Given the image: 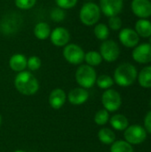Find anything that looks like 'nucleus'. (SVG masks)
Masks as SVG:
<instances>
[{
	"instance_id": "obj_13",
	"label": "nucleus",
	"mask_w": 151,
	"mask_h": 152,
	"mask_svg": "<svg viewBox=\"0 0 151 152\" xmlns=\"http://www.w3.org/2000/svg\"><path fill=\"white\" fill-rule=\"evenodd\" d=\"M133 12L141 19H146L151 16V2L150 0H133Z\"/></svg>"
},
{
	"instance_id": "obj_23",
	"label": "nucleus",
	"mask_w": 151,
	"mask_h": 152,
	"mask_svg": "<svg viewBox=\"0 0 151 152\" xmlns=\"http://www.w3.org/2000/svg\"><path fill=\"white\" fill-rule=\"evenodd\" d=\"M85 61L87 65L91 67H95L99 66L102 62V57L99 52L89 51L85 54Z\"/></svg>"
},
{
	"instance_id": "obj_9",
	"label": "nucleus",
	"mask_w": 151,
	"mask_h": 152,
	"mask_svg": "<svg viewBox=\"0 0 151 152\" xmlns=\"http://www.w3.org/2000/svg\"><path fill=\"white\" fill-rule=\"evenodd\" d=\"M100 53L102 60L108 62L117 61L120 55V49L118 45L113 40H105L100 47Z\"/></svg>"
},
{
	"instance_id": "obj_19",
	"label": "nucleus",
	"mask_w": 151,
	"mask_h": 152,
	"mask_svg": "<svg viewBox=\"0 0 151 152\" xmlns=\"http://www.w3.org/2000/svg\"><path fill=\"white\" fill-rule=\"evenodd\" d=\"M135 31L139 37L144 38L151 37V21L146 19H140L135 23Z\"/></svg>"
},
{
	"instance_id": "obj_8",
	"label": "nucleus",
	"mask_w": 151,
	"mask_h": 152,
	"mask_svg": "<svg viewBox=\"0 0 151 152\" xmlns=\"http://www.w3.org/2000/svg\"><path fill=\"white\" fill-rule=\"evenodd\" d=\"M64 59L70 64L79 65L85 61V52L79 45L76 44H69L65 45L62 52Z\"/></svg>"
},
{
	"instance_id": "obj_25",
	"label": "nucleus",
	"mask_w": 151,
	"mask_h": 152,
	"mask_svg": "<svg viewBox=\"0 0 151 152\" xmlns=\"http://www.w3.org/2000/svg\"><path fill=\"white\" fill-rule=\"evenodd\" d=\"M114 79L109 76V75H106V74H102L99 77H97V79H96V85L99 88L101 89H103V90H107V89H109L111 86H113L114 85Z\"/></svg>"
},
{
	"instance_id": "obj_26",
	"label": "nucleus",
	"mask_w": 151,
	"mask_h": 152,
	"mask_svg": "<svg viewBox=\"0 0 151 152\" xmlns=\"http://www.w3.org/2000/svg\"><path fill=\"white\" fill-rule=\"evenodd\" d=\"M93 33L98 39L105 41V40H107V38L109 36V29L106 24L99 23L94 27Z\"/></svg>"
},
{
	"instance_id": "obj_11",
	"label": "nucleus",
	"mask_w": 151,
	"mask_h": 152,
	"mask_svg": "<svg viewBox=\"0 0 151 152\" xmlns=\"http://www.w3.org/2000/svg\"><path fill=\"white\" fill-rule=\"evenodd\" d=\"M133 59L141 64H146L151 61V45L150 43L136 45L132 53Z\"/></svg>"
},
{
	"instance_id": "obj_17",
	"label": "nucleus",
	"mask_w": 151,
	"mask_h": 152,
	"mask_svg": "<svg viewBox=\"0 0 151 152\" xmlns=\"http://www.w3.org/2000/svg\"><path fill=\"white\" fill-rule=\"evenodd\" d=\"M27 61L28 59L24 54L21 53H15L12 55L9 60V66L12 70L14 72H21L24 71L27 68Z\"/></svg>"
},
{
	"instance_id": "obj_14",
	"label": "nucleus",
	"mask_w": 151,
	"mask_h": 152,
	"mask_svg": "<svg viewBox=\"0 0 151 152\" xmlns=\"http://www.w3.org/2000/svg\"><path fill=\"white\" fill-rule=\"evenodd\" d=\"M51 42L55 46H65L68 45L70 39V35L68 29H66L63 27H58L55 28L50 35Z\"/></svg>"
},
{
	"instance_id": "obj_6",
	"label": "nucleus",
	"mask_w": 151,
	"mask_h": 152,
	"mask_svg": "<svg viewBox=\"0 0 151 152\" xmlns=\"http://www.w3.org/2000/svg\"><path fill=\"white\" fill-rule=\"evenodd\" d=\"M124 138L131 145H138L146 140L147 131L140 125H131L124 131Z\"/></svg>"
},
{
	"instance_id": "obj_22",
	"label": "nucleus",
	"mask_w": 151,
	"mask_h": 152,
	"mask_svg": "<svg viewBox=\"0 0 151 152\" xmlns=\"http://www.w3.org/2000/svg\"><path fill=\"white\" fill-rule=\"evenodd\" d=\"M139 85L143 88H151V66L144 67L138 74Z\"/></svg>"
},
{
	"instance_id": "obj_28",
	"label": "nucleus",
	"mask_w": 151,
	"mask_h": 152,
	"mask_svg": "<svg viewBox=\"0 0 151 152\" xmlns=\"http://www.w3.org/2000/svg\"><path fill=\"white\" fill-rule=\"evenodd\" d=\"M42 65V61L39 57L33 55L29 57L27 61V68L31 71H36L40 69Z\"/></svg>"
},
{
	"instance_id": "obj_32",
	"label": "nucleus",
	"mask_w": 151,
	"mask_h": 152,
	"mask_svg": "<svg viewBox=\"0 0 151 152\" xmlns=\"http://www.w3.org/2000/svg\"><path fill=\"white\" fill-rule=\"evenodd\" d=\"M122 27V20L118 16H112L109 17V28L112 30H118Z\"/></svg>"
},
{
	"instance_id": "obj_38",
	"label": "nucleus",
	"mask_w": 151,
	"mask_h": 152,
	"mask_svg": "<svg viewBox=\"0 0 151 152\" xmlns=\"http://www.w3.org/2000/svg\"><path fill=\"white\" fill-rule=\"evenodd\" d=\"M88 1H91V0H88Z\"/></svg>"
},
{
	"instance_id": "obj_5",
	"label": "nucleus",
	"mask_w": 151,
	"mask_h": 152,
	"mask_svg": "<svg viewBox=\"0 0 151 152\" xmlns=\"http://www.w3.org/2000/svg\"><path fill=\"white\" fill-rule=\"evenodd\" d=\"M101 103L103 108L109 112H115L119 110L122 105V98L120 94L115 89H107L101 95Z\"/></svg>"
},
{
	"instance_id": "obj_4",
	"label": "nucleus",
	"mask_w": 151,
	"mask_h": 152,
	"mask_svg": "<svg viewBox=\"0 0 151 152\" xmlns=\"http://www.w3.org/2000/svg\"><path fill=\"white\" fill-rule=\"evenodd\" d=\"M101 17L100 6L95 3L88 2L85 4L79 12V18L83 24L86 26H93L98 22Z\"/></svg>"
},
{
	"instance_id": "obj_24",
	"label": "nucleus",
	"mask_w": 151,
	"mask_h": 152,
	"mask_svg": "<svg viewBox=\"0 0 151 152\" xmlns=\"http://www.w3.org/2000/svg\"><path fill=\"white\" fill-rule=\"evenodd\" d=\"M110 152H134L133 145L125 140L115 141L110 146Z\"/></svg>"
},
{
	"instance_id": "obj_10",
	"label": "nucleus",
	"mask_w": 151,
	"mask_h": 152,
	"mask_svg": "<svg viewBox=\"0 0 151 152\" xmlns=\"http://www.w3.org/2000/svg\"><path fill=\"white\" fill-rule=\"evenodd\" d=\"M124 0H100V9L106 16H117L121 12Z\"/></svg>"
},
{
	"instance_id": "obj_34",
	"label": "nucleus",
	"mask_w": 151,
	"mask_h": 152,
	"mask_svg": "<svg viewBox=\"0 0 151 152\" xmlns=\"http://www.w3.org/2000/svg\"><path fill=\"white\" fill-rule=\"evenodd\" d=\"M13 152H26L25 151H22V150H17V151H14Z\"/></svg>"
},
{
	"instance_id": "obj_35",
	"label": "nucleus",
	"mask_w": 151,
	"mask_h": 152,
	"mask_svg": "<svg viewBox=\"0 0 151 152\" xmlns=\"http://www.w3.org/2000/svg\"><path fill=\"white\" fill-rule=\"evenodd\" d=\"M1 124H2V116L0 114V126H1Z\"/></svg>"
},
{
	"instance_id": "obj_3",
	"label": "nucleus",
	"mask_w": 151,
	"mask_h": 152,
	"mask_svg": "<svg viewBox=\"0 0 151 152\" xmlns=\"http://www.w3.org/2000/svg\"><path fill=\"white\" fill-rule=\"evenodd\" d=\"M76 81L80 87L85 89L92 88L97 79V73L93 67L87 64L80 65L76 71Z\"/></svg>"
},
{
	"instance_id": "obj_20",
	"label": "nucleus",
	"mask_w": 151,
	"mask_h": 152,
	"mask_svg": "<svg viewBox=\"0 0 151 152\" xmlns=\"http://www.w3.org/2000/svg\"><path fill=\"white\" fill-rule=\"evenodd\" d=\"M98 139L99 141L106 145H111L116 141V134L115 132L108 127H103L98 132Z\"/></svg>"
},
{
	"instance_id": "obj_27",
	"label": "nucleus",
	"mask_w": 151,
	"mask_h": 152,
	"mask_svg": "<svg viewBox=\"0 0 151 152\" xmlns=\"http://www.w3.org/2000/svg\"><path fill=\"white\" fill-rule=\"evenodd\" d=\"M93 120L98 126H105L109 121V112L105 109L99 110L95 113Z\"/></svg>"
},
{
	"instance_id": "obj_36",
	"label": "nucleus",
	"mask_w": 151,
	"mask_h": 152,
	"mask_svg": "<svg viewBox=\"0 0 151 152\" xmlns=\"http://www.w3.org/2000/svg\"><path fill=\"white\" fill-rule=\"evenodd\" d=\"M150 45H151V37H150Z\"/></svg>"
},
{
	"instance_id": "obj_31",
	"label": "nucleus",
	"mask_w": 151,
	"mask_h": 152,
	"mask_svg": "<svg viewBox=\"0 0 151 152\" xmlns=\"http://www.w3.org/2000/svg\"><path fill=\"white\" fill-rule=\"evenodd\" d=\"M55 2L58 7L63 10H67L75 7L77 3V0H55Z\"/></svg>"
},
{
	"instance_id": "obj_21",
	"label": "nucleus",
	"mask_w": 151,
	"mask_h": 152,
	"mask_svg": "<svg viewBox=\"0 0 151 152\" xmlns=\"http://www.w3.org/2000/svg\"><path fill=\"white\" fill-rule=\"evenodd\" d=\"M51 28L48 23L41 21L38 22L34 28V35L36 38L40 40H44L48 38L51 35Z\"/></svg>"
},
{
	"instance_id": "obj_33",
	"label": "nucleus",
	"mask_w": 151,
	"mask_h": 152,
	"mask_svg": "<svg viewBox=\"0 0 151 152\" xmlns=\"http://www.w3.org/2000/svg\"><path fill=\"white\" fill-rule=\"evenodd\" d=\"M143 124H144L143 127L145 128L147 133L151 134V110H150L146 114V116L144 118V120H143Z\"/></svg>"
},
{
	"instance_id": "obj_30",
	"label": "nucleus",
	"mask_w": 151,
	"mask_h": 152,
	"mask_svg": "<svg viewBox=\"0 0 151 152\" xmlns=\"http://www.w3.org/2000/svg\"><path fill=\"white\" fill-rule=\"evenodd\" d=\"M36 0H15V5L21 10H28L34 7Z\"/></svg>"
},
{
	"instance_id": "obj_18",
	"label": "nucleus",
	"mask_w": 151,
	"mask_h": 152,
	"mask_svg": "<svg viewBox=\"0 0 151 152\" xmlns=\"http://www.w3.org/2000/svg\"><path fill=\"white\" fill-rule=\"evenodd\" d=\"M109 124L114 130L125 131L129 126V121L125 115L115 114L109 118Z\"/></svg>"
},
{
	"instance_id": "obj_2",
	"label": "nucleus",
	"mask_w": 151,
	"mask_h": 152,
	"mask_svg": "<svg viewBox=\"0 0 151 152\" xmlns=\"http://www.w3.org/2000/svg\"><path fill=\"white\" fill-rule=\"evenodd\" d=\"M138 77V71L134 65L125 62L120 64L114 71V82L122 87L132 86Z\"/></svg>"
},
{
	"instance_id": "obj_37",
	"label": "nucleus",
	"mask_w": 151,
	"mask_h": 152,
	"mask_svg": "<svg viewBox=\"0 0 151 152\" xmlns=\"http://www.w3.org/2000/svg\"><path fill=\"white\" fill-rule=\"evenodd\" d=\"M150 108H151V100H150Z\"/></svg>"
},
{
	"instance_id": "obj_16",
	"label": "nucleus",
	"mask_w": 151,
	"mask_h": 152,
	"mask_svg": "<svg viewBox=\"0 0 151 152\" xmlns=\"http://www.w3.org/2000/svg\"><path fill=\"white\" fill-rule=\"evenodd\" d=\"M67 94L61 88L53 89L48 97V102L53 110H60L66 102Z\"/></svg>"
},
{
	"instance_id": "obj_1",
	"label": "nucleus",
	"mask_w": 151,
	"mask_h": 152,
	"mask_svg": "<svg viewBox=\"0 0 151 152\" xmlns=\"http://www.w3.org/2000/svg\"><path fill=\"white\" fill-rule=\"evenodd\" d=\"M14 86L16 90L26 96L36 94L39 90V83L36 77L29 71L19 72L14 78Z\"/></svg>"
},
{
	"instance_id": "obj_12",
	"label": "nucleus",
	"mask_w": 151,
	"mask_h": 152,
	"mask_svg": "<svg viewBox=\"0 0 151 152\" xmlns=\"http://www.w3.org/2000/svg\"><path fill=\"white\" fill-rule=\"evenodd\" d=\"M119 41L121 44L128 48H133L135 47L140 41V37L136 33L135 30L130 28H123L120 33H119Z\"/></svg>"
},
{
	"instance_id": "obj_29",
	"label": "nucleus",
	"mask_w": 151,
	"mask_h": 152,
	"mask_svg": "<svg viewBox=\"0 0 151 152\" xmlns=\"http://www.w3.org/2000/svg\"><path fill=\"white\" fill-rule=\"evenodd\" d=\"M50 17L53 21L61 22L65 19L66 14H65V12L63 9H61L60 7H56V8H53L52 10V12L50 13Z\"/></svg>"
},
{
	"instance_id": "obj_15",
	"label": "nucleus",
	"mask_w": 151,
	"mask_h": 152,
	"mask_svg": "<svg viewBox=\"0 0 151 152\" xmlns=\"http://www.w3.org/2000/svg\"><path fill=\"white\" fill-rule=\"evenodd\" d=\"M67 98L72 105L78 106L87 102V100L89 99V93L86 89L79 86L72 89L69 93V94H67Z\"/></svg>"
},
{
	"instance_id": "obj_7",
	"label": "nucleus",
	"mask_w": 151,
	"mask_h": 152,
	"mask_svg": "<svg viewBox=\"0 0 151 152\" xmlns=\"http://www.w3.org/2000/svg\"><path fill=\"white\" fill-rule=\"evenodd\" d=\"M21 18L18 12L6 14L0 22V31L5 36L13 35L20 27Z\"/></svg>"
}]
</instances>
